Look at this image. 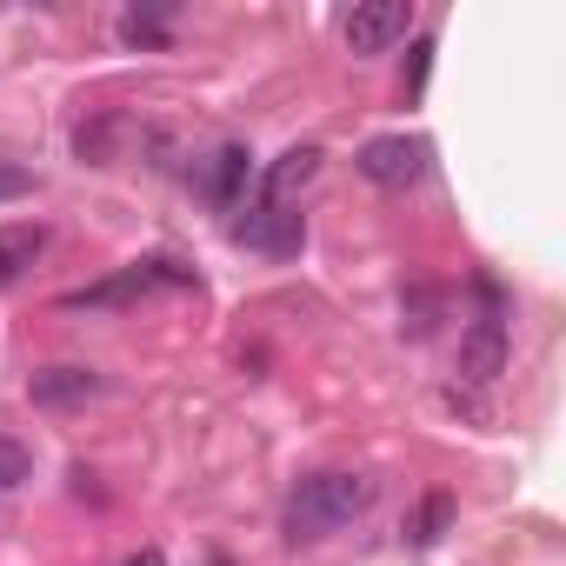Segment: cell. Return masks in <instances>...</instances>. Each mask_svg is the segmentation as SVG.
I'll return each instance as SVG.
<instances>
[{
    "mask_svg": "<svg viewBox=\"0 0 566 566\" xmlns=\"http://www.w3.org/2000/svg\"><path fill=\"white\" fill-rule=\"evenodd\" d=\"M374 506V480L367 473H347V467H327V473H307L287 500V533L294 539H327L340 526H354L360 513Z\"/></svg>",
    "mask_w": 566,
    "mask_h": 566,
    "instance_id": "cell-1",
    "label": "cell"
},
{
    "mask_svg": "<svg viewBox=\"0 0 566 566\" xmlns=\"http://www.w3.org/2000/svg\"><path fill=\"white\" fill-rule=\"evenodd\" d=\"M233 240L253 247V253H266V260H294L301 240H307V220L294 207H280V200H260V207H247L233 220Z\"/></svg>",
    "mask_w": 566,
    "mask_h": 566,
    "instance_id": "cell-2",
    "label": "cell"
},
{
    "mask_svg": "<svg viewBox=\"0 0 566 566\" xmlns=\"http://www.w3.org/2000/svg\"><path fill=\"white\" fill-rule=\"evenodd\" d=\"M187 266H174V260H140V266H127L120 280H101V287H81V294H67L61 307L67 314H81V307H120V301H140V294H154V287H187Z\"/></svg>",
    "mask_w": 566,
    "mask_h": 566,
    "instance_id": "cell-3",
    "label": "cell"
},
{
    "mask_svg": "<svg viewBox=\"0 0 566 566\" xmlns=\"http://www.w3.org/2000/svg\"><path fill=\"white\" fill-rule=\"evenodd\" d=\"M354 167H360V180H374V187H413V180L427 174V140H420V134H374V140L354 154Z\"/></svg>",
    "mask_w": 566,
    "mask_h": 566,
    "instance_id": "cell-4",
    "label": "cell"
},
{
    "mask_svg": "<svg viewBox=\"0 0 566 566\" xmlns=\"http://www.w3.org/2000/svg\"><path fill=\"white\" fill-rule=\"evenodd\" d=\"M480 301H486V314L460 340V374L467 380H500V367H506V314H500V287H493V280H480Z\"/></svg>",
    "mask_w": 566,
    "mask_h": 566,
    "instance_id": "cell-5",
    "label": "cell"
},
{
    "mask_svg": "<svg viewBox=\"0 0 566 566\" xmlns=\"http://www.w3.org/2000/svg\"><path fill=\"white\" fill-rule=\"evenodd\" d=\"M407 28H413L407 0H374V8H354L347 14V48L354 54H387L394 41H407Z\"/></svg>",
    "mask_w": 566,
    "mask_h": 566,
    "instance_id": "cell-6",
    "label": "cell"
},
{
    "mask_svg": "<svg viewBox=\"0 0 566 566\" xmlns=\"http://www.w3.org/2000/svg\"><path fill=\"white\" fill-rule=\"evenodd\" d=\"M247 180H253V154H247L240 140H227V147H213V154L200 160V193H207L213 207H240Z\"/></svg>",
    "mask_w": 566,
    "mask_h": 566,
    "instance_id": "cell-7",
    "label": "cell"
},
{
    "mask_svg": "<svg viewBox=\"0 0 566 566\" xmlns=\"http://www.w3.org/2000/svg\"><path fill=\"white\" fill-rule=\"evenodd\" d=\"M94 394H101V374L94 367H48V374L28 380V400L34 407H81Z\"/></svg>",
    "mask_w": 566,
    "mask_h": 566,
    "instance_id": "cell-8",
    "label": "cell"
},
{
    "mask_svg": "<svg viewBox=\"0 0 566 566\" xmlns=\"http://www.w3.org/2000/svg\"><path fill=\"white\" fill-rule=\"evenodd\" d=\"M48 253V227L41 220H14V227H0V287H14V280Z\"/></svg>",
    "mask_w": 566,
    "mask_h": 566,
    "instance_id": "cell-9",
    "label": "cell"
},
{
    "mask_svg": "<svg viewBox=\"0 0 566 566\" xmlns=\"http://www.w3.org/2000/svg\"><path fill=\"white\" fill-rule=\"evenodd\" d=\"M314 174H321V147H287V154L266 167V200L287 207V193H294V187H307Z\"/></svg>",
    "mask_w": 566,
    "mask_h": 566,
    "instance_id": "cell-10",
    "label": "cell"
},
{
    "mask_svg": "<svg viewBox=\"0 0 566 566\" xmlns=\"http://www.w3.org/2000/svg\"><path fill=\"white\" fill-rule=\"evenodd\" d=\"M167 34H174V14L167 8H127L120 14V41L127 48H160Z\"/></svg>",
    "mask_w": 566,
    "mask_h": 566,
    "instance_id": "cell-11",
    "label": "cell"
},
{
    "mask_svg": "<svg viewBox=\"0 0 566 566\" xmlns=\"http://www.w3.org/2000/svg\"><path fill=\"white\" fill-rule=\"evenodd\" d=\"M28 473H34V453H28L14 433H0V493H14Z\"/></svg>",
    "mask_w": 566,
    "mask_h": 566,
    "instance_id": "cell-12",
    "label": "cell"
},
{
    "mask_svg": "<svg viewBox=\"0 0 566 566\" xmlns=\"http://www.w3.org/2000/svg\"><path fill=\"white\" fill-rule=\"evenodd\" d=\"M433 327H440V294L413 287V294H407V334H413V340H427Z\"/></svg>",
    "mask_w": 566,
    "mask_h": 566,
    "instance_id": "cell-13",
    "label": "cell"
},
{
    "mask_svg": "<svg viewBox=\"0 0 566 566\" xmlns=\"http://www.w3.org/2000/svg\"><path fill=\"white\" fill-rule=\"evenodd\" d=\"M447 513H453V500H447V493H433V500H427V513H420V526H413V539H420V546H433V539H440V526H447Z\"/></svg>",
    "mask_w": 566,
    "mask_h": 566,
    "instance_id": "cell-14",
    "label": "cell"
},
{
    "mask_svg": "<svg viewBox=\"0 0 566 566\" xmlns=\"http://www.w3.org/2000/svg\"><path fill=\"white\" fill-rule=\"evenodd\" d=\"M21 193H34V174L21 160H0V200H21Z\"/></svg>",
    "mask_w": 566,
    "mask_h": 566,
    "instance_id": "cell-15",
    "label": "cell"
},
{
    "mask_svg": "<svg viewBox=\"0 0 566 566\" xmlns=\"http://www.w3.org/2000/svg\"><path fill=\"white\" fill-rule=\"evenodd\" d=\"M427 67H433V41H413V61H407V94L427 87Z\"/></svg>",
    "mask_w": 566,
    "mask_h": 566,
    "instance_id": "cell-16",
    "label": "cell"
},
{
    "mask_svg": "<svg viewBox=\"0 0 566 566\" xmlns=\"http://www.w3.org/2000/svg\"><path fill=\"white\" fill-rule=\"evenodd\" d=\"M120 566H167V559H160V553H154V546H147V553H127V559H120Z\"/></svg>",
    "mask_w": 566,
    "mask_h": 566,
    "instance_id": "cell-17",
    "label": "cell"
}]
</instances>
